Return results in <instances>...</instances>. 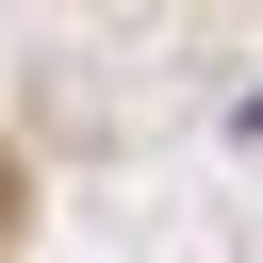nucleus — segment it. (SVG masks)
Listing matches in <instances>:
<instances>
[{
	"mask_svg": "<svg viewBox=\"0 0 263 263\" xmlns=\"http://www.w3.org/2000/svg\"><path fill=\"white\" fill-rule=\"evenodd\" d=\"M230 132H247V148H263V99H247V115H230Z\"/></svg>",
	"mask_w": 263,
	"mask_h": 263,
	"instance_id": "1",
	"label": "nucleus"
}]
</instances>
